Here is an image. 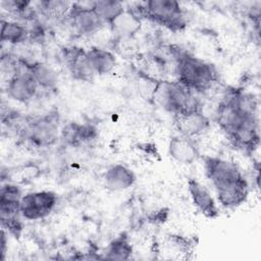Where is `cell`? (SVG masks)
<instances>
[{
    "label": "cell",
    "instance_id": "1",
    "mask_svg": "<svg viewBox=\"0 0 261 261\" xmlns=\"http://www.w3.org/2000/svg\"><path fill=\"white\" fill-rule=\"evenodd\" d=\"M216 122L231 143L247 152L259 145L257 102L253 95L239 89L226 91L219 103Z\"/></svg>",
    "mask_w": 261,
    "mask_h": 261
},
{
    "label": "cell",
    "instance_id": "2",
    "mask_svg": "<svg viewBox=\"0 0 261 261\" xmlns=\"http://www.w3.org/2000/svg\"><path fill=\"white\" fill-rule=\"evenodd\" d=\"M204 168L222 206L234 208L247 200L249 185L236 164L218 157L207 156L204 158Z\"/></svg>",
    "mask_w": 261,
    "mask_h": 261
},
{
    "label": "cell",
    "instance_id": "3",
    "mask_svg": "<svg viewBox=\"0 0 261 261\" xmlns=\"http://www.w3.org/2000/svg\"><path fill=\"white\" fill-rule=\"evenodd\" d=\"M174 56L176 81L191 91L204 92L218 81V71L213 64L187 51H177Z\"/></svg>",
    "mask_w": 261,
    "mask_h": 261
},
{
    "label": "cell",
    "instance_id": "4",
    "mask_svg": "<svg viewBox=\"0 0 261 261\" xmlns=\"http://www.w3.org/2000/svg\"><path fill=\"white\" fill-rule=\"evenodd\" d=\"M153 98L173 116L202 108L193 91L177 81L158 83Z\"/></svg>",
    "mask_w": 261,
    "mask_h": 261
},
{
    "label": "cell",
    "instance_id": "5",
    "mask_svg": "<svg viewBox=\"0 0 261 261\" xmlns=\"http://www.w3.org/2000/svg\"><path fill=\"white\" fill-rule=\"evenodd\" d=\"M21 137L36 148L52 146L59 137V115L48 112L28 118L20 130Z\"/></svg>",
    "mask_w": 261,
    "mask_h": 261
},
{
    "label": "cell",
    "instance_id": "6",
    "mask_svg": "<svg viewBox=\"0 0 261 261\" xmlns=\"http://www.w3.org/2000/svg\"><path fill=\"white\" fill-rule=\"evenodd\" d=\"M140 15L173 32L182 30L187 24L182 8L174 0L147 1L140 8Z\"/></svg>",
    "mask_w": 261,
    "mask_h": 261
},
{
    "label": "cell",
    "instance_id": "7",
    "mask_svg": "<svg viewBox=\"0 0 261 261\" xmlns=\"http://www.w3.org/2000/svg\"><path fill=\"white\" fill-rule=\"evenodd\" d=\"M39 85L30 72L27 61H20L7 83V95L20 103L31 102L38 94Z\"/></svg>",
    "mask_w": 261,
    "mask_h": 261
},
{
    "label": "cell",
    "instance_id": "8",
    "mask_svg": "<svg viewBox=\"0 0 261 261\" xmlns=\"http://www.w3.org/2000/svg\"><path fill=\"white\" fill-rule=\"evenodd\" d=\"M57 196L51 191L28 193L20 201L21 216L28 220H38L48 216L55 208Z\"/></svg>",
    "mask_w": 261,
    "mask_h": 261
},
{
    "label": "cell",
    "instance_id": "9",
    "mask_svg": "<svg viewBox=\"0 0 261 261\" xmlns=\"http://www.w3.org/2000/svg\"><path fill=\"white\" fill-rule=\"evenodd\" d=\"M67 18L72 29L81 35H90L97 32L104 23L90 6L72 3L67 13Z\"/></svg>",
    "mask_w": 261,
    "mask_h": 261
},
{
    "label": "cell",
    "instance_id": "10",
    "mask_svg": "<svg viewBox=\"0 0 261 261\" xmlns=\"http://www.w3.org/2000/svg\"><path fill=\"white\" fill-rule=\"evenodd\" d=\"M63 58L71 76L77 81L92 82L94 72L87 58V51L83 48L71 46L63 49Z\"/></svg>",
    "mask_w": 261,
    "mask_h": 261
},
{
    "label": "cell",
    "instance_id": "11",
    "mask_svg": "<svg viewBox=\"0 0 261 261\" xmlns=\"http://www.w3.org/2000/svg\"><path fill=\"white\" fill-rule=\"evenodd\" d=\"M21 190L13 184H4L0 191V219L1 222L20 219Z\"/></svg>",
    "mask_w": 261,
    "mask_h": 261
},
{
    "label": "cell",
    "instance_id": "12",
    "mask_svg": "<svg viewBox=\"0 0 261 261\" xmlns=\"http://www.w3.org/2000/svg\"><path fill=\"white\" fill-rule=\"evenodd\" d=\"M174 122L180 135L190 139L204 133L210 123L202 108L174 115Z\"/></svg>",
    "mask_w": 261,
    "mask_h": 261
},
{
    "label": "cell",
    "instance_id": "13",
    "mask_svg": "<svg viewBox=\"0 0 261 261\" xmlns=\"http://www.w3.org/2000/svg\"><path fill=\"white\" fill-rule=\"evenodd\" d=\"M60 136L65 144L72 147H80L94 141L98 136V129L90 123L69 122L62 127Z\"/></svg>",
    "mask_w": 261,
    "mask_h": 261
},
{
    "label": "cell",
    "instance_id": "14",
    "mask_svg": "<svg viewBox=\"0 0 261 261\" xmlns=\"http://www.w3.org/2000/svg\"><path fill=\"white\" fill-rule=\"evenodd\" d=\"M188 190L196 208L206 217L215 218L218 215V209L210 192L198 180L190 178Z\"/></svg>",
    "mask_w": 261,
    "mask_h": 261
},
{
    "label": "cell",
    "instance_id": "15",
    "mask_svg": "<svg viewBox=\"0 0 261 261\" xmlns=\"http://www.w3.org/2000/svg\"><path fill=\"white\" fill-rule=\"evenodd\" d=\"M135 172L120 163L111 165L104 173L105 187L114 192L127 190L135 184Z\"/></svg>",
    "mask_w": 261,
    "mask_h": 261
},
{
    "label": "cell",
    "instance_id": "16",
    "mask_svg": "<svg viewBox=\"0 0 261 261\" xmlns=\"http://www.w3.org/2000/svg\"><path fill=\"white\" fill-rule=\"evenodd\" d=\"M169 155L179 163L191 164L199 155L198 149L190 138L185 136H174L170 139L168 145Z\"/></svg>",
    "mask_w": 261,
    "mask_h": 261
},
{
    "label": "cell",
    "instance_id": "17",
    "mask_svg": "<svg viewBox=\"0 0 261 261\" xmlns=\"http://www.w3.org/2000/svg\"><path fill=\"white\" fill-rule=\"evenodd\" d=\"M87 58L94 74H107L111 72L116 65L114 55L110 51L98 47L89 49L87 51Z\"/></svg>",
    "mask_w": 261,
    "mask_h": 261
},
{
    "label": "cell",
    "instance_id": "18",
    "mask_svg": "<svg viewBox=\"0 0 261 261\" xmlns=\"http://www.w3.org/2000/svg\"><path fill=\"white\" fill-rule=\"evenodd\" d=\"M30 72L43 90H55L58 85V75L52 67L42 62H27Z\"/></svg>",
    "mask_w": 261,
    "mask_h": 261
},
{
    "label": "cell",
    "instance_id": "19",
    "mask_svg": "<svg viewBox=\"0 0 261 261\" xmlns=\"http://www.w3.org/2000/svg\"><path fill=\"white\" fill-rule=\"evenodd\" d=\"M112 31L122 37H132L135 35L140 27V16L130 10H124L111 24Z\"/></svg>",
    "mask_w": 261,
    "mask_h": 261
},
{
    "label": "cell",
    "instance_id": "20",
    "mask_svg": "<svg viewBox=\"0 0 261 261\" xmlns=\"http://www.w3.org/2000/svg\"><path fill=\"white\" fill-rule=\"evenodd\" d=\"M92 9L103 23L111 24L125 9L122 3L115 0H99L91 3Z\"/></svg>",
    "mask_w": 261,
    "mask_h": 261
},
{
    "label": "cell",
    "instance_id": "21",
    "mask_svg": "<svg viewBox=\"0 0 261 261\" xmlns=\"http://www.w3.org/2000/svg\"><path fill=\"white\" fill-rule=\"evenodd\" d=\"M133 254V246L125 233L113 239L105 250V258L110 260H127Z\"/></svg>",
    "mask_w": 261,
    "mask_h": 261
},
{
    "label": "cell",
    "instance_id": "22",
    "mask_svg": "<svg viewBox=\"0 0 261 261\" xmlns=\"http://www.w3.org/2000/svg\"><path fill=\"white\" fill-rule=\"evenodd\" d=\"M27 28L16 21L1 20V41L10 44H19L28 38Z\"/></svg>",
    "mask_w": 261,
    "mask_h": 261
},
{
    "label": "cell",
    "instance_id": "23",
    "mask_svg": "<svg viewBox=\"0 0 261 261\" xmlns=\"http://www.w3.org/2000/svg\"><path fill=\"white\" fill-rule=\"evenodd\" d=\"M72 3H69L67 1H50V0H45V1H40L37 3V7L42 11V13L48 15V16H53L57 17L60 15H64L68 13L70 10Z\"/></svg>",
    "mask_w": 261,
    "mask_h": 261
},
{
    "label": "cell",
    "instance_id": "24",
    "mask_svg": "<svg viewBox=\"0 0 261 261\" xmlns=\"http://www.w3.org/2000/svg\"><path fill=\"white\" fill-rule=\"evenodd\" d=\"M1 260H4L5 254H6V250H7V239H6V232L5 229L2 227L1 229Z\"/></svg>",
    "mask_w": 261,
    "mask_h": 261
}]
</instances>
